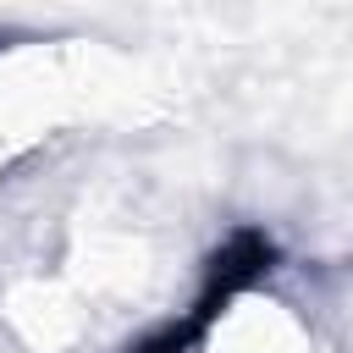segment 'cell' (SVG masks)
<instances>
[{
	"mask_svg": "<svg viewBox=\"0 0 353 353\" xmlns=\"http://www.w3.org/2000/svg\"><path fill=\"white\" fill-rule=\"evenodd\" d=\"M160 353H331V347L287 292H276L259 270H237L182 331H171Z\"/></svg>",
	"mask_w": 353,
	"mask_h": 353,
	"instance_id": "cell-1",
	"label": "cell"
}]
</instances>
